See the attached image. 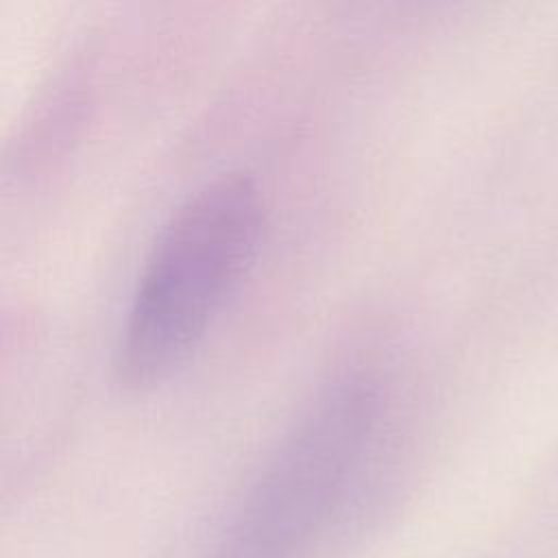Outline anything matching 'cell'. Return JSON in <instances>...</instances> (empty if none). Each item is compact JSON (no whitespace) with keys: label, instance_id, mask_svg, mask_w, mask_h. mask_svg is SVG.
<instances>
[{"label":"cell","instance_id":"6da1fadb","mask_svg":"<svg viewBox=\"0 0 558 558\" xmlns=\"http://www.w3.org/2000/svg\"><path fill=\"white\" fill-rule=\"evenodd\" d=\"M264 229L253 179L225 172L196 187L166 220L140 270L116 351L129 388L172 377L248 272Z\"/></svg>","mask_w":558,"mask_h":558}]
</instances>
